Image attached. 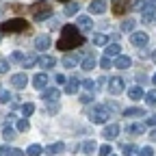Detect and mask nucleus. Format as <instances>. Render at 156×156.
<instances>
[{
	"label": "nucleus",
	"instance_id": "f3484780",
	"mask_svg": "<svg viewBox=\"0 0 156 156\" xmlns=\"http://www.w3.org/2000/svg\"><path fill=\"white\" fill-rule=\"evenodd\" d=\"M119 54H122V46L119 44H111V46L104 48V56H108V58H117Z\"/></svg>",
	"mask_w": 156,
	"mask_h": 156
},
{
	"label": "nucleus",
	"instance_id": "aec40b11",
	"mask_svg": "<svg viewBox=\"0 0 156 156\" xmlns=\"http://www.w3.org/2000/svg\"><path fill=\"white\" fill-rule=\"evenodd\" d=\"M130 65H132V58H130V56H122V54H119V56L115 58V67H117V69H128Z\"/></svg>",
	"mask_w": 156,
	"mask_h": 156
},
{
	"label": "nucleus",
	"instance_id": "412c9836",
	"mask_svg": "<svg viewBox=\"0 0 156 156\" xmlns=\"http://www.w3.org/2000/svg\"><path fill=\"white\" fill-rule=\"evenodd\" d=\"M76 26L80 28V30H89V28H93V22H91V17H87V15H80L76 20Z\"/></svg>",
	"mask_w": 156,
	"mask_h": 156
},
{
	"label": "nucleus",
	"instance_id": "39448f33",
	"mask_svg": "<svg viewBox=\"0 0 156 156\" xmlns=\"http://www.w3.org/2000/svg\"><path fill=\"white\" fill-rule=\"evenodd\" d=\"M106 87H108V91H111L113 95L122 93V91H124V78H122V76H111Z\"/></svg>",
	"mask_w": 156,
	"mask_h": 156
},
{
	"label": "nucleus",
	"instance_id": "1a4fd4ad",
	"mask_svg": "<svg viewBox=\"0 0 156 156\" xmlns=\"http://www.w3.org/2000/svg\"><path fill=\"white\" fill-rule=\"evenodd\" d=\"M48 48H50V35H37L35 37V50L46 52Z\"/></svg>",
	"mask_w": 156,
	"mask_h": 156
},
{
	"label": "nucleus",
	"instance_id": "37998d69",
	"mask_svg": "<svg viewBox=\"0 0 156 156\" xmlns=\"http://www.w3.org/2000/svg\"><path fill=\"white\" fill-rule=\"evenodd\" d=\"M9 61H7V58H0V74H5V72H9Z\"/></svg>",
	"mask_w": 156,
	"mask_h": 156
},
{
	"label": "nucleus",
	"instance_id": "7ed1b4c3",
	"mask_svg": "<svg viewBox=\"0 0 156 156\" xmlns=\"http://www.w3.org/2000/svg\"><path fill=\"white\" fill-rule=\"evenodd\" d=\"M89 122L91 124H106L108 122V108L106 106H93L89 111Z\"/></svg>",
	"mask_w": 156,
	"mask_h": 156
},
{
	"label": "nucleus",
	"instance_id": "864d4df0",
	"mask_svg": "<svg viewBox=\"0 0 156 156\" xmlns=\"http://www.w3.org/2000/svg\"><path fill=\"white\" fill-rule=\"evenodd\" d=\"M152 58H154V63H156V50H154V52H152Z\"/></svg>",
	"mask_w": 156,
	"mask_h": 156
},
{
	"label": "nucleus",
	"instance_id": "423d86ee",
	"mask_svg": "<svg viewBox=\"0 0 156 156\" xmlns=\"http://www.w3.org/2000/svg\"><path fill=\"white\" fill-rule=\"evenodd\" d=\"M147 41H150V35H147L145 30H141V33H132V35H130V44H132V46H136V48L145 46Z\"/></svg>",
	"mask_w": 156,
	"mask_h": 156
},
{
	"label": "nucleus",
	"instance_id": "a18cd8bd",
	"mask_svg": "<svg viewBox=\"0 0 156 156\" xmlns=\"http://www.w3.org/2000/svg\"><path fill=\"white\" fill-rule=\"evenodd\" d=\"M48 113H50V115H56V113H58V104L50 102V104H48Z\"/></svg>",
	"mask_w": 156,
	"mask_h": 156
},
{
	"label": "nucleus",
	"instance_id": "e433bc0d",
	"mask_svg": "<svg viewBox=\"0 0 156 156\" xmlns=\"http://www.w3.org/2000/svg\"><path fill=\"white\" fill-rule=\"evenodd\" d=\"M13 100V95L9 93V91H0V104H7V102H11Z\"/></svg>",
	"mask_w": 156,
	"mask_h": 156
},
{
	"label": "nucleus",
	"instance_id": "09e8293b",
	"mask_svg": "<svg viewBox=\"0 0 156 156\" xmlns=\"http://www.w3.org/2000/svg\"><path fill=\"white\" fill-rule=\"evenodd\" d=\"M145 126H156V115H154V117H150V119L145 122Z\"/></svg>",
	"mask_w": 156,
	"mask_h": 156
},
{
	"label": "nucleus",
	"instance_id": "6e6552de",
	"mask_svg": "<svg viewBox=\"0 0 156 156\" xmlns=\"http://www.w3.org/2000/svg\"><path fill=\"white\" fill-rule=\"evenodd\" d=\"M141 11H143V24L154 22V17H156V7H154V2H145Z\"/></svg>",
	"mask_w": 156,
	"mask_h": 156
},
{
	"label": "nucleus",
	"instance_id": "393cba45",
	"mask_svg": "<svg viewBox=\"0 0 156 156\" xmlns=\"http://www.w3.org/2000/svg\"><path fill=\"white\" fill-rule=\"evenodd\" d=\"M80 152H85V154H93V152H98V143H95L93 139H89V141H85V143L80 145Z\"/></svg>",
	"mask_w": 156,
	"mask_h": 156
},
{
	"label": "nucleus",
	"instance_id": "cd10ccee",
	"mask_svg": "<svg viewBox=\"0 0 156 156\" xmlns=\"http://www.w3.org/2000/svg\"><path fill=\"white\" fill-rule=\"evenodd\" d=\"M41 152H46V147H41L39 143H33V145H28V150H26V156H39Z\"/></svg>",
	"mask_w": 156,
	"mask_h": 156
},
{
	"label": "nucleus",
	"instance_id": "0eeeda50",
	"mask_svg": "<svg viewBox=\"0 0 156 156\" xmlns=\"http://www.w3.org/2000/svg\"><path fill=\"white\" fill-rule=\"evenodd\" d=\"M119 124H108L104 130H102V136H104V139L106 141H113V139H117V136H119Z\"/></svg>",
	"mask_w": 156,
	"mask_h": 156
},
{
	"label": "nucleus",
	"instance_id": "bb28decb",
	"mask_svg": "<svg viewBox=\"0 0 156 156\" xmlns=\"http://www.w3.org/2000/svg\"><path fill=\"white\" fill-rule=\"evenodd\" d=\"M141 115H145V111L139 108V106H130V108L124 111V117H141Z\"/></svg>",
	"mask_w": 156,
	"mask_h": 156
},
{
	"label": "nucleus",
	"instance_id": "c756f323",
	"mask_svg": "<svg viewBox=\"0 0 156 156\" xmlns=\"http://www.w3.org/2000/svg\"><path fill=\"white\" fill-rule=\"evenodd\" d=\"M106 41H108V37H106V35H100V33H95V35L91 37V44H93V46H104Z\"/></svg>",
	"mask_w": 156,
	"mask_h": 156
},
{
	"label": "nucleus",
	"instance_id": "c85d7f7f",
	"mask_svg": "<svg viewBox=\"0 0 156 156\" xmlns=\"http://www.w3.org/2000/svg\"><path fill=\"white\" fill-rule=\"evenodd\" d=\"M76 11H80V5H78V2H67L63 13H65L67 17H72V15H76Z\"/></svg>",
	"mask_w": 156,
	"mask_h": 156
},
{
	"label": "nucleus",
	"instance_id": "473e14b6",
	"mask_svg": "<svg viewBox=\"0 0 156 156\" xmlns=\"http://www.w3.org/2000/svg\"><path fill=\"white\" fill-rule=\"evenodd\" d=\"M143 100H145V104H156V89H152V91H147L145 95H143Z\"/></svg>",
	"mask_w": 156,
	"mask_h": 156
},
{
	"label": "nucleus",
	"instance_id": "f8f14e48",
	"mask_svg": "<svg viewBox=\"0 0 156 156\" xmlns=\"http://www.w3.org/2000/svg\"><path fill=\"white\" fill-rule=\"evenodd\" d=\"M33 87H35V89H39V91H44V89L48 87V76H46L44 72L35 74V78H33Z\"/></svg>",
	"mask_w": 156,
	"mask_h": 156
},
{
	"label": "nucleus",
	"instance_id": "7c9ffc66",
	"mask_svg": "<svg viewBox=\"0 0 156 156\" xmlns=\"http://www.w3.org/2000/svg\"><path fill=\"white\" fill-rule=\"evenodd\" d=\"M122 150H124V156H136V154H139V147L132 145V143H126Z\"/></svg>",
	"mask_w": 156,
	"mask_h": 156
},
{
	"label": "nucleus",
	"instance_id": "5701e85b",
	"mask_svg": "<svg viewBox=\"0 0 156 156\" xmlns=\"http://www.w3.org/2000/svg\"><path fill=\"white\" fill-rule=\"evenodd\" d=\"M126 132L128 134H141V132H145V124H128L126 126Z\"/></svg>",
	"mask_w": 156,
	"mask_h": 156
},
{
	"label": "nucleus",
	"instance_id": "ea45409f",
	"mask_svg": "<svg viewBox=\"0 0 156 156\" xmlns=\"http://www.w3.org/2000/svg\"><path fill=\"white\" fill-rule=\"evenodd\" d=\"M100 65H102L104 69H111V65H115V61H113V58H108V56H102V61H100Z\"/></svg>",
	"mask_w": 156,
	"mask_h": 156
},
{
	"label": "nucleus",
	"instance_id": "5fc2aeb1",
	"mask_svg": "<svg viewBox=\"0 0 156 156\" xmlns=\"http://www.w3.org/2000/svg\"><path fill=\"white\" fill-rule=\"evenodd\" d=\"M152 83H154V85H156V74H154V78H152Z\"/></svg>",
	"mask_w": 156,
	"mask_h": 156
},
{
	"label": "nucleus",
	"instance_id": "c03bdc74",
	"mask_svg": "<svg viewBox=\"0 0 156 156\" xmlns=\"http://www.w3.org/2000/svg\"><path fill=\"white\" fill-rule=\"evenodd\" d=\"M54 83H56V85H65V83H67V78H65L63 74H56V76H54Z\"/></svg>",
	"mask_w": 156,
	"mask_h": 156
},
{
	"label": "nucleus",
	"instance_id": "a19ab883",
	"mask_svg": "<svg viewBox=\"0 0 156 156\" xmlns=\"http://www.w3.org/2000/svg\"><path fill=\"white\" fill-rule=\"evenodd\" d=\"M136 156H154V150L152 147H139V154H136Z\"/></svg>",
	"mask_w": 156,
	"mask_h": 156
},
{
	"label": "nucleus",
	"instance_id": "c9c22d12",
	"mask_svg": "<svg viewBox=\"0 0 156 156\" xmlns=\"http://www.w3.org/2000/svg\"><path fill=\"white\" fill-rule=\"evenodd\" d=\"M28 128H30V124H28V119H26V117H22V119H20V122H17V130H20V132H26Z\"/></svg>",
	"mask_w": 156,
	"mask_h": 156
},
{
	"label": "nucleus",
	"instance_id": "dca6fc26",
	"mask_svg": "<svg viewBox=\"0 0 156 156\" xmlns=\"http://www.w3.org/2000/svg\"><path fill=\"white\" fill-rule=\"evenodd\" d=\"M58 95H61L58 87H54V89H44V93H41V98H44L46 102H56V100H58Z\"/></svg>",
	"mask_w": 156,
	"mask_h": 156
},
{
	"label": "nucleus",
	"instance_id": "72a5a7b5",
	"mask_svg": "<svg viewBox=\"0 0 156 156\" xmlns=\"http://www.w3.org/2000/svg\"><path fill=\"white\" fill-rule=\"evenodd\" d=\"M2 136H5V141H11V139H15V130L11 126H5L2 128Z\"/></svg>",
	"mask_w": 156,
	"mask_h": 156
},
{
	"label": "nucleus",
	"instance_id": "f257e3e1",
	"mask_svg": "<svg viewBox=\"0 0 156 156\" xmlns=\"http://www.w3.org/2000/svg\"><path fill=\"white\" fill-rule=\"evenodd\" d=\"M83 44H85V37H83L80 30H78V26L67 24V26L61 28V37H58L56 48L63 50V52H67V50H74V48H80Z\"/></svg>",
	"mask_w": 156,
	"mask_h": 156
},
{
	"label": "nucleus",
	"instance_id": "f03ea898",
	"mask_svg": "<svg viewBox=\"0 0 156 156\" xmlns=\"http://www.w3.org/2000/svg\"><path fill=\"white\" fill-rule=\"evenodd\" d=\"M28 30V22L24 17H13V20H7V22H2V26H0V33L5 35H11V33H24Z\"/></svg>",
	"mask_w": 156,
	"mask_h": 156
},
{
	"label": "nucleus",
	"instance_id": "9d476101",
	"mask_svg": "<svg viewBox=\"0 0 156 156\" xmlns=\"http://www.w3.org/2000/svg\"><path fill=\"white\" fill-rule=\"evenodd\" d=\"M26 85H28L26 74H13V76H11V87H13V89H24Z\"/></svg>",
	"mask_w": 156,
	"mask_h": 156
},
{
	"label": "nucleus",
	"instance_id": "f704fd0d",
	"mask_svg": "<svg viewBox=\"0 0 156 156\" xmlns=\"http://www.w3.org/2000/svg\"><path fill=\"white\" fill-rule=\"evenodd\" d=\"M83 87H85L87 91H95V89H98V83L91 80V78H85V80H83Z\"/></svg>",
	"mask_w": 156,
	"mask_h": 156
},
{
	"label": "nucleus",
	"instance_id": "b1692460",
	"mask_svg": "<svg viewBox=\"0 0 156 156\" xmlns=\"http://www.w3.org/2000/svg\"><path fill=\"white\" fill-rule=\"evenodd\" d=\"M37 63H39V58H37L35 54H26L24 61H22V67H24V69H30V67H35Z\"/></svg>",
	"mask_w": 156,
	"mask_h": 156
},
{
	"label": "nucleus",
	"instance_id": "4468645a",
	"mask_svg": "<svg viewBox=\"0 0 156 156\" xmlns=\"http://www.w3.org/2000/svg\"><path fill=\"white\" fill-rule=\"evenodd\" d=\"M89 11H91L93 15H102V13L106 11V2H104V0H91Z\"/></svg>",
	"mask_w": 156,
	"mask_h": 156
},
{
	"label": "nucleus",
	"instance_id": "6e6d98bb",
	"mask_svg": "<svg viewBox=\"0 0 156 156\" xmlns=\"http://www.w3.org/2000/svg\"><path fill=\"white\" fill-rule=\"evenodd\" d=\"M58 2H69V0H58Z\"/></svg>",
	"mask_w": 156,
	"mask_h": 156
},
{
	"label": "nucleus",
	"instance_id": "4c0bfd02",
	"mask_svg": "<svg viewBox=\"0 0 156 156\" xmlns=\"http://www.w3.org/2000/svg\"><path fill=\"white\" fill-rule=\"evenodd\" d=\"M20 61H24V54L22 52H13L9 56V63H20Z\"/></svg>",
	"mask_w": 156,
	"mask_h": 156
},
{
	"label": "nucleus",
	"instance_id": "13d9d810",
	"mask_svg": "<svg viewBox=\"0 0 156 156\" xmlns=\"http://www.w3.org/2000/svg\"><path fill=\"white\" fill-rule=\"evenodd\" d=\"M111 156H113V154H111Z\"/></svg>",
	"mask_w": 156,
	"mask_h": 156
},
{
	"label": "nucleus",
	"instance_id": "2eb2a0df",
	"mask_svg": "<svg viewBox=\"0 0 156 156\" xmlns=\"http://www.w3.org/2000/svg\"><path fill=\"white\" fill-rule=\"evenodd\" d=\"M65 67H76L78 63H80V56H78L76 52H67L65 56H63V61H61Z\"/></svg>",
	"mask_w": 156,
	"mask_h": 156
},
{
	"label": "nucleus",
	"instance_id": "a211bd4d",
	"mask_svg": "<svg viewBox=\"0 0 156 156\" xmlns=\"http://www.w3.org/2000/svg\"><path fill=\"white\" fill-rule=\"evenodd\" d=\"M63 150H65V143L58 141V143H50V145L46 147V154H48V156H56V154H61Z\"/></svg>",
	"mask_w": 156,
	"mask_h": 156
},
{
	"label": "nucleus",
	"instance_id": "ddd939ff",
	"mask_svg": "<svg viewBox=\"0 0 156 156\" xmlns=\"http://www.w3.org/2000/svg\"><path fill=\"white\" fill-rule=\"evenodd\" d=\"M80 78H78V76H74V78H69V80L65 83V93H69V95H74L78 89H80Z\"/></svg>",
	"mask_w": 156,
	"mask_h": 156
},
{
	"label": "nucleus",
	"instance_id": "2f4dec72",
	"mask_svg": "<svg viewBox=\"0 0 156 156\" xmlns=\"http://www.w3.org/2000/svg\"><path fill=\"white\" fill-rule=\"evenodd\" d=\"M134 17H128V20H124V22H122V30L124 33H132V28H134Z\"/></svg>",
	"mask_w": 156,
	"mask_h": 156
},
{
	"label": "nucleus",
	"instance_id": "6ab92c4d",
	"mask_svg": "<svg viewBox=\"0 0 156 156\" xmlns=\"http://www.w3.org/2000/svg\"><path fill=\"white\" fill-rule=\"evenodd\" d=\"M39 65H41V69H52L56 65V58L50 56V54H44L41 58H39Z\"/></svg>",
	"mask_w": 156,
	"mask_h": 156
},
{
	"label": "nucleus",
	"instance_id": "8fccbe9b",
	"mask_svg": "<svg viewBox=\"0 0 156 156\" xmlns=\"http://www.w3.org/2000/svg\"><path fill=\"white\" fill-rule=\"evenodd\" d=\"M143 5H145V2H143V0H136V2H134L132 7H134V9H143Z\"/></svg>",
	"mask_w": 156,
	"mask_h": 156
},
{
	"label": "nucleus",
	"instance_id": "20e7f679",
	"mask_svg": "<svg viewBox=\"0 0 156 156\" xmlns=\"http://www.w3.org/2000/svg\"><path fill=\"white\" fill-rule=\"evenodd\" d=\"M50 17H52V9L46 2L33 7V20H35V22H44V20H50Z\"/></svg>",
	"mask_w": 156,
	"mask_h": 156
},
{
	"label": "nucleus",
	"instance_id": "603ef678",
	"mask_svg": "<svg viewBox=\"0 0 156 156\" xmlns=\"http://www.w3.org/2000/svg\"><path fill=\"white\" fill-rule=\"evenodd\" d=\"M150 139H152V141H156V128H154V130L150 132Z\"/></svg>",
	"mask_w": 156,
	"mask_h": 156
},
{
	"label": "nucleus",
	"instance_id": "a878e982",
	"mask_svg": "<svg viewBox=\"0 0 156 156\" xmlns=\"http://www.w3.org/2000/svg\"><path fill=\"white\" fill-rule=\"evenodd\" d=\"M143 89L141 87H130L128 89V98H130V100H143Z\"/></svg>",
	"mask_w": 156,
	"mask_h": 156
},
{
	"label": "nucleus",
	"instance_id": "49530a36",
	"mask_svg": "<svg viewBox=\"0 0 156 156\" xmlns=\"http://www.w3.org/2000/svg\"><path fill=\"white\" fill-rule=\"evenodd\" d=\"M91 100H93V98H91V93H85V95H80V102H83V104H89Z\"/></svg>",
	"mask_w": 156,
	"mask_h": 156
},
{
	"label": "nucleus",
	"instance_id": "de8ad7c7",
	"mask_svg": "<svg viewBox=\"0 0 156 156\" xmlns=\"http://www.w3.org/2000/svg\"><path fill=\"white\" fill-rule=\"evenodd\" d=\"M7 156H24V152H22V150H9Z\"/></svg>",
	"mask_w": 156,
	"mask_h": 156
},
{
	"label": "nucleus",
	"instance_id": "9b49d317",
	"mask_svg": "<svg viewBox=\"0 0 156 156\" xmlns=\"http://www.w3.org/2000/svg\"><path fill=\"white\" fill-rule=\"evenodd\" d=\"M128 7H130V0H113V13L115 15H124L126 11H128Z\"/></svg>",
	"mask_w": 156,
	"mask_h": 156
},
{
	"label": "nucleus",
	"instance_id": "4d7b16f0",
	"mask_svg": "<svg viewBox=\"0 0 156 156\" xmlns=\"http://www.w3.org/2000/svg\"><path fill=\"white\" fill-rule=\"evenodd\" d=\"M152 2H154V5H156V0H152Z\"/></svg>",
	"mask_w": 156,
	"mask_h": 156
},
{
	"label": "nucleus",
	"instance_id": "4be33fe9",
	"mask_svg": "<svg viewBox=\"0 0 156 156\" xmlns=\"http://www.w3.org/2000/svg\"><path fill=\"white\" fill-rule=\"evenodd\" d=\"M95 65H98V61H95V56H91V54H89V56H85V58H83V61H80V67H83L85 72H89V69H93Z\"/></svg>",
	"mask_w": 156,
	"mask_h": 156
},
{
	"label": "nucleus",
	"instance_id": "3c124183",
	"mask_svg": "<svg viewBox=\"0 0 156 156\" xmlns=\"http://www.w3.org/2000/svg\"><path fill=\"white\" fill-rule=\"evenodd\" d=\"M9 150H11V147H0V156H2V154L7 156V152H9Z\"/></svg>",
	"mask_w": 156,
	"mask_h": 156
},
{
	"label": "nucleus",
	"instance_id": "58836bf2",
	"mask_svg": "<svg viewBox=\"0 0 156 156\" xmlns=\"http://www.w3.org/2000/svg\"><path fill=\"white\" fill-rule=\"evenodd\" d=\"M33 111H35V104H30V102L22 106V115H24V117H28V115H33Z\"/></svg>",
	"mask_w": 156,
	"mask_h": 156
},
{
	"label": "nucleus",
	"instance_id": "79ce46f5",
	"mask_svg": "<svg viewBox=\"0 0 156 156\" xmlns=\"http://www.w3.org/2000/svg\"><path fill=\"white\" fill-rule=\"evenodd\" d=\"M98 154H100V156H111V145L106 143V145H102V147H98Z\"/></svg>",
	"mask_w": 156,
	"mask_h": 156
}]
</instances>
